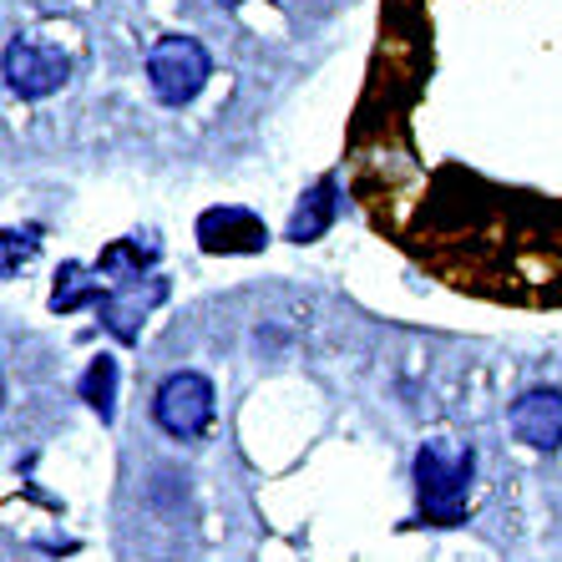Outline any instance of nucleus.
Segmentation results:
<instances>
[{"mask_svg": "<svg viewBox=\"0 0 562 562\" xmlns=\"http://www.w3.org/2000/svg\"><path fill=\"white\" fill-rule=\"evenodd\" d=\"M512 436L527 441L532 451H558L562 446V391L537 385V391L517 395L512 401Z\"/></svg>", "mask_w": 562, "mask_h": 562, "instance_id": "obj_5", "label": "nucleus"}, {"mask_svg": "<svg viewBox=\"0 0 562 562\" xmlns=\"http://www.w3.org/2000/svg\"><path fill=\"white\" fill-rule=\"evenodd\" d=\"M471 446L457 441H426L416 451V486H420V512L426 522L436 527H457L461 522V507H467V492H471Z\"/></svg>", "mask_w": 562, "mask_h": 562, "instance_id": "obj_1", "label": "nucleus"}, {"mask_svg": "<svg viewBox=\"0 0 562 562\" xmlns=\"http://www.w3.org/2000/svg\"><path fill=\"white\" fill-rule=\"evenodd\" d=\"M112 395H117V360L97 355L92 366H87V375H81V401L102 420H112Z\"/></svg>", "mask_w": 562, "mask_h": 562, "instance_id": "obj_11", "label": "nucleus"}, {"mask_svg": "<svg viewBox=\"0 0 562 562\" xmlns=\"http://www.w3.org/2000/svg\"><path fill=\"white\" fill-rule=\"evenodd\" d=\"M218 5H244V0H218Z\"/></svg>", "mask_w": 562, "mask_h": 562, "instance_id": "obj_13", "label": "nucleus"}, {"mask_svg": "<svg viewBox=\"0 0 562 562\" xmlns=\"http://www.w3.org/2000/svg\"><path fill=\"white\" fill-rule=\"evenodd\" d=\"M162 294H168V284L162 279H127V284H117V289H106L102 294V325L117 335V340H137V329H143V319H147V310L153 304H162Z\"/></svg>", "mask_w": 562, "mask_h": 562, "instance_id": "obj_6", "label": "nucleus"}, {"mask_svg": "<svg viewBox=\"0 0 562 562\" xmlns=\"http://www.w3.org/2000/svg\"><path fill=\"white\" fill-rule=\"evenodd\" d=\"M153 263H157V244H153V238H122V244L102 249L97 274H112L117 284H127V279H143Z\"/></svg>", "mask_w": 562, "mask_h": 562, "instance_id": "obj_9", "label": "nucleus"}, {"mask_svg": "<svg viewBox=\"0 0 562 562\" xmlns=\"http://www.w3.org/2000/svg\"><path fill=\"white\" fill-rule=\"evenodd\" d=\"M66 71H71L66 56L56 46H41V41H11V52H5V87L26 102H41L56 87H66Z\"/></svg>", "mask_w": 562, "mask_h": 562, "instance_id": "obj_4", "label": "nucleus"}, {"mask_svg": "<svg viewBox=\"0 0 562 562\" xmlns=\"http://www.w3.org/2000/svg\"><path fill=\"white\" fill-rule=\"evenodd\" d=\"M263 223L244 209H209L198 218V244L203 254H259L263 249Z\"/></svg>", "mask_w": 562, "mask_h": 562, "instance_id": "obj_7", "label": "nucleus"}, {"mask_svg": "<svg viewBox=\"0 0 562 562\" xmlns=\"http://www.w3.org/2000/svg\"><path fill=\"white\" fill-rule=\"evenodd\" d=\"M153 416L168 436L193 441V436L209 431V420H213V385L198 375V370H178V375H168L157 385Z\"/></svg>", "mask_w": 562, "mask_h": 562, "instance_id": "obj_3", "label": "nucleus"}, {"mask_svg": "<svg viewBox=\"0 0 562 562\" xmlns=\"http://www.w3.org/2000/svg\"><path fill=\"white\" fill-rule=\"evenodd\" d=\"M36 244H41V228H5V259H0L5 279H15V269L36 254Z\"/></svg>", "mask_w": 562, "mask_h": 562, "instance_id": "obj_12", "label": "nucleus"}, {"mask_svg": "<svg viewBox=\"0 0 562 562\" xmlns=\"http://www.w3.org/2000/svg\"><path fill=\"white\" fill-rule=\"evenodd\" d=\"M209 77H213L209 52L193 36H162L153 46V56H147V81H153L157 102H168V106H188L203 92Z\"/></svg>", "mask_w": 562, "mask_h": 562, "instance_id": "obj_2", "label": "nucleus"}, {"mask_svg": "<svg viewBox=\"0 0 562 562\" xmlns=\"http://www.w3.org/2000/svg\"><path fill=\"white\" fill-rule=\"evenodd\" d=\"M81 304H102V284L87 274V263H61V274H56V289H52V310L71 314Z\"/></svg>", "mask_w": 562, "mask_h": 562, "instance_id": "obj_10", "label": "nucleus"}, {"mask_svg": "<svg viewBox=\"0 0 562 562\" xmlns=\"http://www.w3.org/2000/svg\"><path fill=\"white\" fill-rule=\"evenodd\" d=\"M335 209H340V198H335V178L325 183H314L310 193L300 198V209L289 218V244H314V238H325V228L335 223Z\"/></svg>", "mask_w": 562, "mask_h": 562, "instance_id": "obj_8", "label": "nucleus"}]
</instances>
